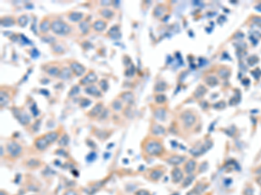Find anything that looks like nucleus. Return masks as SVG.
Wrapping results in <instances>:
<instances>
[{"label": "nucleus", "mask_w": 261, "mask_h": 195, "mask_svg": "<svg viewBox=\"0 0 261 195\" xmlns=\"http://www.w3.org/2000/svg\"><path fill=\"white\" fill-rule=\"evenodd\" d=\"M134 73H135V68H134V66L131 64L130 65V68L129 67V69L126 70V72H125V75L126 76H133L134 75Z\"/></svg>", "instance_id": "obj_46"}, {"label": "nucleus", "mask_w": 261, "mask_h": 195, "mask_svg": "<svg viewBox=\"0 0 261 195\" xmlns=\"http://www.w3.org/2000/svg\"><path fill=\"white\" fill-rule=\"evenodd\" d=\"M64 195H78V193H77L75 190H71V189H70V190H67L66 192H65Z\"/></svg>", "instance_id": "obj_49"}, {"label": "nucleus", "mask_w": 261, "mask_h": 195, "mask_svg": "<svg viewBox=\"0 0 261 195\" xmlns=\"http://www.w3.org/2000/svg\"><path fill=\"white\" fill-rule=\"evenodd\" d=\"M17 23L18 25L20 26V27H22V28L26 27L27 25V24H28V17L26 15H21L17 18Z\"/></svg>", "instance_id": "obj_34"}, {"label": "nucleus", "mask_w": 261, "mask_h": 195, "mask_svg": "<svg viewBox=\"0 0 261 195\" xmlns=\"http://www.w3.org/2000/svg\"><path fill=\"white\" fill-rule=\"evenodd\" d=\"M165 101H166V96L163 94H158L155 96V102L157 103H165Z\"/></svg>", "instance_id": "obj_38"}, {"label": "nucleus", "mask_w": 261, "mask_h": 195, "mask_svg": "<svg viewBox=\"0 0 261 195\" xmlns=\"http://www.w3.org/2000/svg\"><path fill=\"white\" fill-rule=\"evenodd\" d=\"M151 132L153 135H156V136H159V135H163L165 134V129L161 126V125H158V124H153L152 126V129H151Z\"/></svg>", "instance_id": "obj_24"}, {"label": "nucleus", "mask_w": 261, "mask_h": 195, "mask_svg": "<svg viewBox=\"0 0 261 195\" xmlns=\"http://www.w3.org/2000/svg\"><path fill=\"white\" fill-rule=\"evenodd\" d=\"M165 12H166V8L164 4H157L153 9L152 15L157 18H161L163 16H165Z\"/></svg>", "instance_id": "obj_17"}, {"label": "nucleus", "mask_w": 261, "mask_h": 195, "mask_svg": "<svg viewBox=\"0 0 261 195\" xmlns=\"http://www.w3.org/2000/svg\"><path fill=\"white\" fill-rule=\"evenodd\" d=\"M31 113H32L33 116H37L39 114V109H38V108H37L36 103H34L31 107Z\"/></svg>", "instance_id": "obj_44"}, {"label": "nucleus", "mask_w": 261, "mask_h": 195, "mask_svg": "<svg viewBox=\"0 0 261 195\" xmlns=\"http://www.w3.org/2000/svg\"><path fill=\"white\" fill-rule=\"evenodd\" d=\"M104 110V107H103V103H97L88 113V116L94 118V117L98 116L101 115V113Z\"/></svg>", "instance_id": "obj_11"}, {"label": "nucleus", "mask_w": 261, "mask_h": 195, "mask_svg": "<svg viewBox=\"0 0 261 195\" xmlns=\"http://www.w3.org/2000/svg\"><path fill=\"white\" fill-rule=\"evenodd\" d=\"M107 115H108V112H107V110L104 109V110H103V112L101 113L100 116H99V119H100V120H104V119H105V118H106V116H107Z\"/></svg>", "instance_id": "obj_50"}, {"label": "nucleus", "mask_w": 261, "mask_h": 195, "mask_svg": "<svg viewBox=\"0 0 261 195\" xmlns=\"http://www.w3.org/2000/svg\"><path fill=\"white\" fill-rule=\"evenodd\" d=\"M57 154L56 155H62L64 156V157H67V155H65L64 154H67L66 152H65V150H63V149H59V150H58L57 152H56Z\"/></svg>", "instance_id": "obj_52"}, {"label": "nucleus", "mask_w": 261, "mask_h": 195, "mask_svg": "<svg viewBox=\"0 0 261 195\" xmlns=\"http://www.w3.org/2000/svg\"><path fill=\"white\" fill-rule=\"evenodd\" d=\"M112 4V1H106V0H104V1H101L100 2V4L103 5V6H108V5H111Z\"/></svg>", "instance_id": "obj_51"}, {"label": "nucleus", "mask_w": 261, "mask_h": 195, "mask_svg": "<svg viewBox=\"0 0 261 195\" xmlns=\"http://www.w3.org/2000/svg\"><path fill=\"white\" fill-rule=\"evenodd\" d=\"M85 15L83 12H71L68 14V18L70 21L73 22V23H80L81 21H83Z\"/></svg>", "instance_id": "obj_13"}, {"label": "nucleus", "mask_w": 261, "mask_h": 195, "mask_svg": "<svg viewBox=\"0 0 261 195\" xmlns=\"http://www.w3.org/2000/svg\"><path fill=\"white\" fill-rule=\"evenodd\" d=\"M180 118H181V121H183V124L184 126L186 128V129H190L192 128L194 123L196 122V116L191 111H184L181 116H180Z\"/></svg>", "instance_id": "obj_4"}, {"label": "nucleus", "mask_w": 261, "mask_h": 195, "mask_svg": "<svg viewBox=\"0 0 261 195\" xmlns=\"http://www.w3.org/2000/svg\"><path fill=\"white\" fill-rule=\"evenodd\" d=\"M206 93V89L204 86L199 85L194 92V97L196 99H199V98L203 97Z\"/></svg>", "instance_id": "obj_32"}, {"label": "nucleus", "mask_w": 261, "mask_h": 195, "mask_svg": "<svg viewBox=\"0 0 261 195\" xmlns=\"http://www.w3.org/2000/svg\"><path fill=\"white\" fill-rule=\"evenodd\" d=\"M187 195H200V194L198 193V192H197L195 189H193L192 191H191V192H189Z\"/></svg>", "instance_id": "obj_53"}, {"label": "nucleus", "mask_w": 261, "mask_h": 195, "mask_svg": "<svg viewBox=\"0 0 261 195\" xmlns=\"http://www.w3.org/2000/svg\"><path fill=\"white\" fill-rule=\"evenodd\" d=\"M120 27L119 25H113L111 29H109L107 32V36H109L112 38H120Z\"/></svg>", "instance_id": "obj_20"}, {"label": "nucleus", "mask_w": 261, "mask_h": 195, "mask_svg": "<svg viewBox=\"0 0 261 195\" xmlns=\"http://www.w3.org/2000/svg\"><path fill=\"white\" fill-rule=\"evenodd\" d=\"M98 81V77L94 71H89L84 77L79 81V84L83 86H89L92 83H95Z\"/></svg>", "instance_id": "obj_6"}, {"label": "nucleus", "mask_w": 261, "mask_h": 195, "mask_svg": "<svg viewBox=\"0 0 261 195\" xmlns=\"http://www.w3.org/2000/svg\"><path fill=\"white\" fill-rule=\"evenodd\" d=\"M70 68L72 71V73L76 76V77H83L85 72H86V68L83 64H81L80 63H78L77 61H72L70 64Z\"/></svg>", "instance_id": "obj_5"}, {"label": "nucleus", "mask_w": 261, "mask_h": 195, "mask_svg": "<svg viewBox=\"0 0 261 195\" xmlns=\"http://www.w3.org/2000/svg\"><path fill=\"white\" fill-rule=\"evenodd\" d=\"M106 27H107V23L104 21V19H98L92 24V29L98 33L104 31Z\"/></svg>", "instance_id": "obj_9"}, {"label": "nucleus", "mask_w": 261, "mask_h": 195, "mask_svg": "<svg viewBox=\"0 0 261 195\" xmlns=\"http://www.w3.org/2000/svg\"><path fill=\"white\" fill-rule=\"evenodd\" d=\"M163 174H164V172H163V170H161V169H153V170H152L151 171V173H150V174H149V176H150V179L152 180V181H158L162 176H163Z\"/></svg>", "instance_id": "obj_25"}, {"label": "nucleus", "mask_w": 261, "mask_h": 195, "mask_svg": "<svg viewBox=\"0 0 261 195\" xmlns=\"http://www.w3.org/2000/svg\"><path fill=\"white\" fill-rule=\"evenodd\" d=\"M72 71L70 67H64L61 69L60 70V73L58 75V77L59 78L60 80H63V81H67V80H70L71 77H72Z\"/></svg>", "instance_id": "obj_12"}, {"label": "nucleus", "mask_w": 261, "mask_h": 195, "mask_svg": "<svg viewBox=\"0 0 261 195\" xmlns=\"http://www.w3.org/2000/svg\"><path fill=\"white\" fill-rule=\"evenodd\" d=\"M194 175H191V174H189V176L188 177H186L185 179H184V181L183 183V186H188L190 184H192V181L194 180Z\"/></svg>", "instance_id": "obj_42"}, {"label": "nucleus", "mask_w": 261, "mask_h": 195, "mask_svg": "<svg viewBox=\"0 0 261 195\" xmlns=\"http://www.w3.org/2000/svg\"><path fill=\"white\" fill-rule=\"evenodd\" d=\"M41 165V161L39 160H37V159H31L27 161L26 163V166L30 168H39V166Z\"/></svg>", "instance_id": "obj_33"}, {"label": "nucleus", "mask_w": 261, "mask_h": 195, "mask_svg": "<svg viewBox=\"0 0 261 195\" xmlns=\"http://www.w3.org/2000/svg\"><path fill=\"white\" fill-rule=\"evenodd\" d=\"M219 75L222 78H227L229 77V75H230V72H229V70H226V69H221L219 72Z\"/></svg>", "instance_id": "obj_45"}, {"label": "nucleus", "mask_w": 261, "mask_h": 195, "mask_svg": "<svg viewBox=\"0 0 261 195\" xmlns=\"http://www.w3.org/2000/svg\"><path fill=\"white\" fill-rule=\"evenodd\" d=\"M69 142H70V139H69V136L68 134H64L58 140V146L60 147H66L68 144H69Z\"/></svg>", "instance_id": "obj_35"}, {"label": "nucleus", "mask_w": 261, "mask_h": 195, "mask_svg": "<svg viewBox=\"0 0 261 195\" xmlns=\"http://www.w3.org/2000/svg\"><path fill=\"white\" fill-rule=\"evenodd\" d=\"M44 136L47 140L48 142L50 143V144H52V143H54L55 142L58 141V136H59V134H58V131H52V132H48Z\"/></svg>", "instance_id": "obj_23"}, {"label": "nucleus", "mask_w": 261, "mask_h": 195, "mask_svg": "<svg viewBox=\"0 0 261 195\" xmlns=\"http://www.w3.org/2000/svg\"><path fill=\"white\" fill-rule=\"evenodd\" d=\"M124 115L125 116V117H127V118H129V119H131V118L133 117V113H132L131 109H130L129 107H127L126 108H125V110H124Z\"/></svg>", "instance_id": "obj_43"}, {"label": "nucleus", "mask_w": 261, "mask_h": 195, "mask_svg": "<svg viewBox=\"0 0 261 195\" xmlns=\"http://www.w3.org/2000/svg\"><path fill=\"white\" fill-rule=\"evenodd\" d=\"M96 157H97V155H96V153H95V152H91V153H90L88 155L86 156V160H87L88 161H90V162H91V161H93V160L96 159Z\"/></svg>", "instance_id": "obj_47"}, {"label": "nucleus", "mask_w": 261, "mask_h": 195, "mask_svg": "<svg viewBox=\"0 0 261 195\" xmlns=\"http://www.w3.org/2000/svg\"><path fill=\"white\" fill-rule=\"evenodd\" d=\"M184 157L179 155H173L171 157H170L169 159L167 160L168 163H170L171 165H174V166H178L179 164H181L182 162H184Z\"/></svg>", "instance_id": "obj_28"}, {"label": "nucleus", "mask_w": 261, "mask_h": 195, "mask_svg": "<svg viewBox=\"0 0 261 195\" xmlns=\"http://www.w3.org/2000/svg\"><path fill=\"white\" fill-rule=\"evenodd\" d=\"M144 152L150 156H159L164 152V147L162 143L155 139H150L144 144Z\"/></svg>", "instance_id": "obj_1"}, {"label": "nucleus", "mask_w": 261, "mask_h": 195, "mask_svg": "<svg viewBox=\"0 0 261 195\" xmlns=\"http://www.w3.org/2000/svg\"><path fill=\"white\" fill-rule=\"evenodd\" d=\"M196 169V161L194 160H190L184 165V172L187 174H192Z\"/></svg>", "instance_id": "obj_27"}, {"label": "nucleus", "mask_w": 261, "mask_h": 195, "mask_svg": "<svg viewBox=\"0 0 261 195\" xmlns=\"http://www.w3.org/2000/svg\"><path fill=\"white\" fill-rule=\"evenodd\" d=\"M10 102V95L7 91L1 90L0 92V103L2 107L7 106V104Z\"/></svg>", "instance_id": "obj_26"}, {"label": "nucleus", "mask_w": 261, "mask_h": 195, "mask_svg": "<svg viewBox=\"0 0 261 195\" xmlns=\"http://www.w3.org/2000/svg\"><path fill=\"white\" fill-rule=\"evenodd\" d=\"M166 110L164 108H158L155 109L153 115H154V117L156 119L157 121H165L166 119Z\"/></svg>", "instance_id": "obj_15"}, {"label": "nucleus", "mask_w": 261, "mask_h": 195, "mask_svg": "<svg viewBox=\"0 0 261 195\" xmlns=\"http://www.w3.org/2000/svg\"><path fill=\"white\" fill-rule=\"evenodd\" d=\"M6 150H7V153L10 157H12L13 159H16L21 155L22 151H23V147L19 143L16 142H11L7 144Z\"/></svg>", "instance_id": "obj_3"}, {"label": "nucleus", "mask_w": 261, "mask_h": 195, "mask_svg": "<svg viewBox=\"0 0 261 195\" xmlns=\"http://www.w3.org/2000/svg\"><path fill=\"white\" fill-rule=\"evenodd\" d=\"M167 89V84L164 82V81H159L157 82L155 86H154V91L156 93H161L164 92Z\"/></svg>", "instance_id": "obj_31"}, {"label": "nucleus", "mask_w": 261, "mask_h": 195, "mask_svg": "<svg viewBox=\"0 0 261 195\" xmlns=\"http://www.w3.org/2000/svg\"><path fill=\"white\" fill-rule=\"evenodd\" d=\"M205 82L208 84V85H215L218 83V79L215 77H211V76H208L206 77L205 78Z\"/></svg>", "instance_id": "obj_37"}, {"label": "nucleus", "mask_w": 261, "mask_h": 195, "mask_svg": "<svg viewBox=\"0 0 261 195\" xmlns=\"http://www.w3.org/2000/svg\"><path fill=\"white\" fill-rule=\"evenodd\" d=\"M183 177H184V174H183L182 171L179 168H175L171 171V178H172L173 182H175V183L180 182L182 181Z\"/></svg>", "instance_id": "obj_19"}, {"label": "nucleus", "mask_w": 261, "mask_h": 195, "mask_svg": "<svg viewBox=\"0 0 261 195\" xmlns=\"http://www.w3.org/2000/svg\"><path fill=\"white\" fill-rule=\"evenodd\" d=\"M51 30L55 35H58L60 37H65L71 33V27L68 23H66L63 20L55 19L52 22Z\"/></svg>", "instance_id": "obj_2"}, {"label": "nucleus", "mask_w": 261, "mask_h": 195, "mask_svg": "<svg viewBox=\"0 0 261 195\" xmlns=\"http://www.w3.org/2000/svg\"><path fill=\"white\" fill-rule=\"evenodd\" d=\"M112 108H113V110L115 111H120L123 108V103H122V101L119 100V99H116L114 100L112 103Z\"/></svg>", "instance_id": "obj_36"}, {"label": "nucleus", "mask_w": 261, "mask_h": 195, "mask_svg": "<svg viewBox=\"0 0 261 195\" xmlns=\"http://www.w3.org/2000/svg\"><path fill=\"white\" fill-rule=\"evenodd\" d=\"M51 25H52V22L49 20L48 17L44 18L39 25V31L41 32V34L45 35L46 33H48L49 30H51Z\"/></svg>", "instance_id": "obj_8"}, {"label": "nucleus", "mask_w": 261, "mask_h": 195, "mask_svg": "<svg viewBox=\"0 0 261 195\" xmlns=\"http://www.w3.org/2000/svg\"><path fill=\"white\" fill-rule=\"evenodd\" d=\"M120 100L123 101L124 103H127L128 105L133 103L135 100V95L132 92L130 91H125L120 94Z\"/></svg>", "instance_id": "obj_10"}, {"label": "nucleus", "mask_w": 261, "mask_h": 195, "mask_svg": "<svg viewBox=\"0 0 261 195\" xmlns=\"http://www.w3.org/2000/svg\"><path fill=\"white\" fill-rule=\"evenodd\" d=\"M91 100H89V99H87V98H81V100H80V102H79V105H80V107L81 108H86V107H88L89 105H91Z\"/></svg>", "instance_id": "obj_39"}, {"label": "nucleus", "mask_w": 261, "mask_h": 195, "mask_svg": "<svg viewBox=\"0 0 261 195\" xmlns=\"http://www.w3.org/2000/svg\"><path fill=\"white\" fill-rule=\"evenodd\" d=\"M92 27V25H91L90 22L88 20H83L79 23L78 25V28H79V30L81 31V33L83 35H87L89 34L90 30H91V28Z\"/></svg>", "instance_id": "obj_14"}, {"label": "nucleus", "mask_w": 261, "mask_h": 195, "mask_svg": "<svg viewBox=\"0 0 261 195\" xmlns=\"http://www.w3.org/2000/svg\"><path fill=\"white\" fill-rule=\"evenodd\" d=\"M52 51L54 54L61 55V54H64L65 52V48L62 44H59L58 43H54L52 46Z\"/></svg>", "instance_id": "obj_30"}, {"label": "nucleus", "mask_w": 261, "mask_h": 195, "mask_svg": "<svg viewBox=\"0 0 261 195\" xmlns=\"http://www.w3.org/2000/svg\"><path fill=\"white\" fill-rule=\"evenodd\" d=\"M34 145L36 147V148L39 150V151H44L45 150L48 146L50 145V143L47 142V140L44 138V136H40L39 138H37L34 142Z\"/></svg>", "instance_id": "obj_7"}, {"label": "nucleus", "mask_w": 261, "mask_h": 195, "mask_svg": "<svg viewBox=\"0 0 261 195\" xmlns=\"http://www.w3.org/2000/svg\"><path fill=\"white\" fill-rule=\"evenodd\" d=\"M0 149H1V154H0V155H1V156H3L4 155V152H3V146H1Z\"/></svg>", "instance_id": "obj_54"}, {"label": "nucleus", "mask_w": 261, "mask_h": 195, "mask_svg": "<svg viewBox=\"0 0 261 195\" xmlns=\"http://www.w3.org/2000/svg\"><path fill=\"white\" fill-rule=\"evenodd\" d=\"M85 92L86 94L90 95L96 96V97H98V96L101 95V91L98 89L97 86H95V85H93V84H91V85H89V86L85 87Z\"/></svg>", "instance_id": "obj_18"}, {"label": "nucleus", "mask_w": 261, "mask_h": 195, "mask_svg": "<svg viewBox=\"0 0 261 195\" xmlns=\"http://www.w3.org/2000/svg\"><path fill=\"white\" fill-rule=\"evenodd\" d=\"M257 181H258V183H259V184H260V186H261V177H260V178H259V179H258Z\"/></svg>", "instance_id": "obj_55"}, {"label": "nucleus", "mask_w": 261, "mask_h": 195, "mask_svg": "<svg viewBox=\"0 0 261 195\" xmlns=\"http://www.w3.org/2000/svg\"><path fill=\"white\" fill-rule=\"evenodd\" d=\"M79 91H80L79 87H78V85H75V86H73V87L71 89V90L69 92L68 95H69L70 97H71V96H74V95H78V93H79Z\"/></svg>", "instance_id": "obj_41"}, {"label": "nucleus", "mask_w": 261, "mask_h": 195, "mask_svg": "<svg viewBox=\"0 0 261 195\" xmlns=\"http://www.w3.org/2000/svg\"><path fill=\"white\" fill-rule=\"evenodd\" d=\"M60 70L61 69H59V67L58 66H51L49 67L47 69H46V73L50 76V77H58L59 73H60Z\"/></svg>", "instance_id": "obj_29"}, {"label": "nucleus", "mask_w": 261, "mask_h": 195, "mask_svg": "<svg viewBox=\"0 0 261 195\" xmlns=\"http://www.w3.org/2000/svg\"><path fill=\"white\" fill-rule=\"evenodd\" d=\"M135 195H150V193L145 189H140L135 193Z\"/></svg>", "instance_id": "obj_48"}, {"label": "nucleus", "mask_w": 261, "mask_h": 195, "mask_svg": "<svg viewBox=\"0 0 261 195\" xmlns=\"http://www.w3.org/2000/svg\"><path fill=\"white\" fill-rule=\"evenodd\" d=\"M16 20L13 17L11 16H6L1 18V26L2 27H12V26L15 25L16 24Z\"/></svg>", "instance_id": "obj_21"}, {"label": "nucleus", "mask_w": 261, "mask_h": 195, "mask_svg": "<svg viewBox=\"0 0 261 195\" xmlns=\"http://www.w3.org/2000/svg\"><path fill=\"white\" fill-rule=\"evenodd\" d=\"M17 119L18 120V121L23 125V126H26L30 123L31 121V117L30 116L26 113V111H22L20 112V114L18 115V116L17 117Z\"/></svg>", "instance_id": "obj_22"}, {"label": "nucleus", "mask_w": 261, "mask_h": 195, "mask_svg": "<svg viewBox=\"0 0 261 195\" xmlns=\"http://www.w3.org/2000/svg\"><path fill=\"white\" fill-rule=\"evenodd\" d=\"M171 195H179V194H173Z\"/></svg>", "instance_id": "obj_56"}, {"label": "nucleus", "mask_w": 261, "mask_h": 195, "mask_svg": "<svg viewBox=\"0 0 261 195\" xmlns=\"http://www.w3.org/2000/svg\"><path fill=\"white\" fill-rule=\"evenodd\" d=\"M99 14L103 18L106 19V20H111L115 16V12L112 10H111L110 8H107V7L99 10Z\"/></svg>", "instance_id": "obj_16"}, {"label": "nucleus", "mask_w": 261, "mask_h": 195, "mask_svg": "<svg viewBox=\"0 0 261 195\" xmlns=\"http://www.w3.org/2000/svg\"><path fill=\"white\" fill-rule=\"evenodd\" d=\"M99 87H100V89L102 90V91H104V92H106L107 90H108V88H109V84H108V82L105 80V79H103V80H101L100 82H99Z\"/></svg>", "instance_id": "obj_40"}]
</instances>
